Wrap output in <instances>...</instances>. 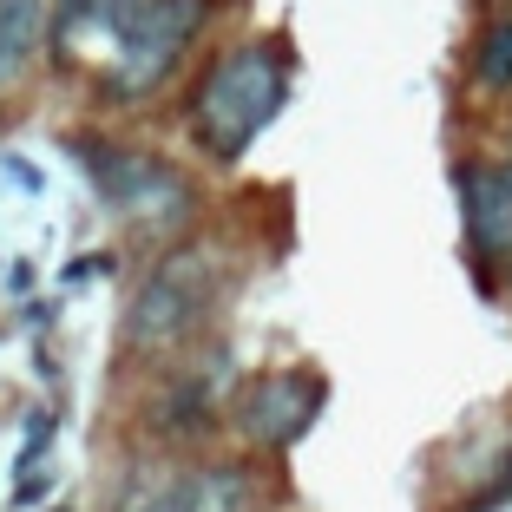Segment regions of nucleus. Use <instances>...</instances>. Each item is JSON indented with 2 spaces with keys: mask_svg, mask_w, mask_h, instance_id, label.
Segmentation results:
<instances>
[{
  "mask_svg": "<svg viewBox=\"0 0 512 512\" xmlns=\"http://www.w3.org/2000/svg\"><path fill=\"white\" fill-rule=\"evenodd\" d=\"M460 191V237H467L473 270L486 276V289L512 276V158H467L453 171Z\"/></svg>",
  "mask_w": 512,
  "mask_h": 512,
  "instance_id": "6",
  "label": "nucleus"
},
{
  "mask_svg": "<svg viewBox=\"0 0 512 512\" xmlns=\"http://www.w3.org/2000/svg\"><path fill=\"white\" fill-rule=\"evenodd\" d=\"M230 296V263L217 243H171L158 263L132 283L119 309V348L125 362H178L184 348L211 335L217 309Z\"/></svg>",
  "mask_w": 512,
  "mask_h": 512,
  "instance_id": "1",
  "label": "nucleus"
},
{
  "mask_svg": "<svg viewBox=\"0 0 512 512\" xmlns=\"http://www.w3.org/2000/svg\"><path fill=\"white\" fill-rule=\"evenodd\" d=\"M211 27V0H138L125 33L112 40L106 60V92L112 99H151L158 86H171L191 46Z\"/></svg>",
  "mask_w": 512,
  "mask_h": 512,
  "instance_id": "3",
  "label": "nucleus"
},
{
  "mask_svg": "<svg viewBox=\"0 0 512 512\" xmlns=\"http://www.w3.org/2000/svg\"><path fill=\"white\" fill-rule=\"evenodd\" d=\"M79 158H86V178H92V197L119 211L125 224H151V230H171L184 224L191 211V184L151 158L138 145H119V138H79Z\"/></svg>",
  "mask_w": 512,
  "mask_h": 512,
  "instance_id": "4",
  "label": "nucleus"
},
{
  "mask_svg": "<svg viewBox=\"0 0 512 512\" xmlns=\"http://www.w3.org/2000/svg\"><path fill=\"white\" fill-rule=\"evenodd\" d=\"M289 99V60L276 40H230L211 53V66L197 73L191 106H184V132L211 165H237L250 145L276 125Z\"/></svg>",
  "mask_w": 512,
  "mask_h": 512,
  "instance_id": "2",
  "label": "nucleus"
},
{
  "mask_svg": "<svg viewBox=\"0 0 512 512\" xmlns=\"http://www.w3.org/2000/svg\"><path fill=\"white\" fill-rule=\"evenodd\" d=\"M467 86L480 92V99H512V7L480 27L473 60H467Z\"/></svg>",
  "mask_w": 512,
  "mask_h": 512,
  "instance_id": "11",
  "label": "nucleus"
},
{
  "mask_svg": "<svg viewBox=\"0 0 512 512\" xmlns=\"http://www.w3.org/2000/svg\"><path fill=\"white\" fill-rule=\"evenodd\" d=\"M217 414H224V348L211 355V368H191V375H178L171 388H158V434L197 440Z\"/></svg>",
  "mask_w": 512,
  "mask_h": 512,
  "instance_id": "8",
  "label": "nucleus"
},
{
  "mask_svg": "<svg viewBox=\"0 0 512 512\" xmlns=\"http://www.w3.org/2000/svg\"><path fill=\"white\" fill-rule=\"evenodd\" d=\"M46 0H0V92H14L27 79L33 53L46 40Z\"/></svg>",
  "mask_w": 512,
  "mask_h": 512,
  "instance_id": "9",
  "label": "nucleus"
},
{
  "mask_svg": "<svg viewBox=\"0 0 512 512\" xmlns=\"http://www.w3.org/2000/svg\"><path fill=\"white\" fill-rule=\"evenodd\" d=\"M256 506H263V473L250 460H197L138 499V512H256Z\"/></svg>",
  "mask_w": 512,
  "mask_h": 512,
  "instance_id": "7",
  "label": "nucleus"
},
{
  "mask_svg": "<svg viewBox=\"0 0 512 512\" xmlns=\"http://www.w3.org/2000/svg\"><path fill=\"white\" fill-rule=\"evenodd\" d=\"M322 414V375L316 368H270V375H256L237 388L230 401V427L250 440L256 453H283L296 447Z\"/></svg>",
  "mask_w": 512,
  "mask_h": 512,
  "instance_id": "5",
  "label": "nucleus"
},
{
  "mask_svg": "<svg viewBox=\"0 0 512 512\" xmlns=\"http://www.w3.org/2000/svg\"><path fill=\"white\" fill-rule=\"evenodd\" d=\"M138 0H53V14H46V40L60 46H79V40H119L125 20H132Z\"/></svg>",
  "mask_w": 512,
  "mask_h": 512,
  "instance_id": "10",
  "label": "nucleus"
}]
</instances>
